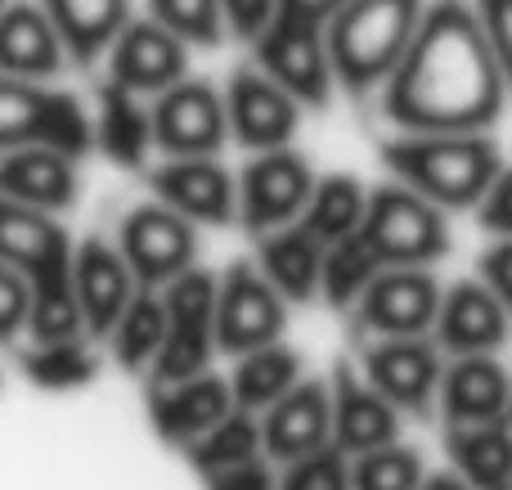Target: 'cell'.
I'll list each match as a JSON object with an SVG mask.
<instances>
[{
  "mask_svg": "<svg viewBox=\"0 0 512 490\" xmlns=\"http://www.w3.org/2000/svg\"><path fill=\"white\" fill-rule=\"evenodd\" d=\"M418 482H423V459L400 441L364 450L351 464V490H418Z\"/></svg>",
  "mask_w": 512,
  "mask_h": 490,
  "instance_id": "obj_36",
  "label": "cell"
},
{
  "mask_svg": "<svg viewBox=\"0 0 512 490\" xmlns=\"http://www.w3.org/2000/svg\"><path fill=\"white\" fill-rule=\"evenodd\" d=\"M360 324L378 338H409L427 333L441 306V284L427 266H382L355 297Z\"/></svg>",
  "mask_w": 512,
  "mask_h": 490,
  "instance_id": "obj_12",
  "label": "cell"
},
{
  "mask_svg": "<svg viewBox=\"0 0 512 490\" xmlns=\"http://www.w3.org/2000/svg\"><path fill=\"white\" fill-rule=\"evenodd\" d=\"M364 203H369V189H364L351 171H333V176H324V180L315 176V189H310V198H306L297 221L328 248V243H337V239L360 230Z\"/></svg>",
  "mask_w": 512,
  "mask_h": 490,
  "instance_id": "obj_30",
  "label": "cell"
},
{
  "mask_svg": "<svg viewBox=\"0 0 512 490\" xmlns=\"http://www.w3.org/2000/svg\"><path fill=\"white\" fill-rule=\"evenodd\" d=\"M319 266H324V243L301 221H288L279 230L261 234L256 270L279 288L283 302H310L319 293Z\"/></svg>",
  "mask_w": 512,
  "mask_h": 490,
  "instance_id": "obj_25",
  "label": "cell"
},
{
  "mask_svg": "<svg viewBox=\"0 0 512 490\" xmlns=\"http://www.w3.org/2000/svg\"><path fill=\"white\" fill-rule=\"evenodd\" d=\"M274 9H279V0H221L225 32L239 36V41H252V36L274 18Z\"/></svg>",
  "mask_w": 512,
  "mask_h": 490,
  "instance_id": "obj_43",
  "label": "cell"
},
{
  "mask_svg": "<svg viewBox=\"0 0 512 490\" xmlns=\"http://www.w3.org/2000/svg\"><path fill=\"white\" fill-rule=\"evenodd\" d=\"M441 347L427 333L409 338H378L364 347V383L378 387L396 410L423 414L441 387Z\"/></svg>",
  "mask_w": 512,
  "mask_h": 490,
  "instance_id": "obj_14",
  "label": "cell"
},
{
  "mask_svg": "<svg viewBox=\"0 0 512 490\" xmlns=\"http://www.w3.org/2000/svg\"><path fill=\"white\" fill-rule=\"evenodd\" d=\"M508 99L472 0H432L382 81V113L400 131H490Z\"/></svg>",
  "mask_w": 512,
  "mask_h": 490,
  "instance_id": "obj_1",
  "label": "cell"
},
{
  "mask_svg": "<svg viewBox=\"0 0 512 490\" xmlns=\"http://www.w3.org/2000/svg\"><path fill=\"white\" fill-rule=\"evenodd\" d=\"M27 306H32L27 275L0 261V342H14L27 329Z\"/></svg>",
  "mask_w": 512,
  "mask_h": 490,
  "instance_id": "obj_39",
  "label": "cell"
},
{
  "mask_svg": "<svg viewBox=\"0 0 512 490\" xmlns=\"http://www.w3.org/2000/svg\"><path fill=\"white\" fill-rule=\"evenodd\" d=\"M477 221L490 234H512V167H499V176L490 180L477 203Z\"/></svg>",
  "mask_w": 512,
  "mask_h": 490,
  "instance_id": "obj_41",
  "label": "cell"
},
{
  "mask_svg": "<svg viewBox=\"0 0 512 490\" xmlns=\"http://www.w3.org/2000/svg\"><path fill=\"white\" fill-rule=\"evenodd\" d=\"M382 158L400 185L418 189L436 207H477L504 167L486 131H400L382 144Z\"/></svg>",
  "mask_w": 512,
  "mask_h": 490,
  "instance_id": "obj_2",
  "label": "cell"
},
{
  "mask_svg": "<svg viewBox=\"0 0 512 490\" xmlns=\"http://www.w3.org/2000/svg\"><path fill=\"white\" fill-rule=\"evenodd\" d=\"M77 158L50 144H18L0 153V194L14 203L41 207V212H63L77 203Z\"/></svg>",
  "mask_w": 512,
  "mask_h": 490,
  "instance_id": "obj_20",
  "label": "cell"
},
{
  "mask_svg": "<svg viewBox=\"0 0 512 490\" xmlns=\"http://www.w3.org/2000/svg\"><path fill=\"white\" fill-rule=\"evenodd\" d=\"M301 383V356L283 342H265V347H252L239 356V369H234L230 396L239 410L261 414L265 405H274L288 387Z\"/></svg>",
  "mask_w": 512,
  "mask_h": 490,
  "instance_id": "obj_29",
  "label": "cell"
},
{
  "mask_svg": "<svg viewBox=\"0 0 512 490\" xmlns=\"http://www.w3.org/2000/svg\"><path fill=\"white\" fill-rule=\"evenodd\" d=\"M185 455L198 473H212V468H230V464H239V459H252V455H261V423H256V414L234 405L221 423H212L203 437L189 441Z\"/></svg>",
  "mask_w": 512,
  "mask_h": 490,
  "instance_id": "obj_33",
  "label": "cell"
},
{
  "mask_svg": "<svg viewBox=\"0 0 512 490\" xmlns=\"http://www.w3.org/2000/svg\"><path fill=\"white\" fill-rule=\"evenodd\" d=\"M158 203L176 207L194 225H230L239 212V180L216 153L207 158H167L149 171Z\"/></svg>",
  "mask_w": 512,
  "mask_h": 490,
  "instance_id": "obj_13",
  "label": "cell"
},
{
  "mask_svg": "<svg viewBox=\"0 0 512 490\" xmlns=\"http://www.w3.org/2000/svg\"><path fill=\"white\" fill-rule=\"evenodd\" d=\"M167 333V311H162L158 288H135V297L126 302V311L117 315V324L108 329L113 356L122 369H144L162 347Z\"/></svg>",
  "mask_w": 512,
  "mask_h": 490,
  "instance_id": "obj_32",
  "label": "cell"
},
{
  "mask_svg": "<svg viewBox=\"0 0 512 490\" xmlns=\"http://www.w3.org/2000/svg\"><path fill=\"white\" fill-rule=\"evenodd\" d=\"M481 284L504 302L512 315V234H499V243L490 252H481Z\"/></svg>",
  "mask_w": 512,
  "mask_h": 490,
  "instance_id": "obj_42",
  "label": "cell"
},
{
  "mask_svg": "<svg viewBox=\"0 0 512 490\" xmlns=\"http://www.w3.org/2000/svg\"><path fill=\"white\" fill-rule=\"evenodd\" d=\"M360 239L369 243L378 266H432L450 252V225H445V207L391 180L373 189L364 203Z\"/></svg>",
  "mask_w": 512,
  "mask_h": 490,
  "instance_id": "obj_4",
  "label": "cell"
},
{
  "mask_svg": "<svg viewBox=\"0 0 512 490\" xmlns=\"http://www.w3.org/2000/svg\"><path fill=\"white\" fill-rule=\"evenodd\" d=\"M504 414H508V423H512V387H508V410Z\"/></svg>",
  "mask_w": 512,
  "mask_h": 490,
  "instance_id": "obj_46",
  "label": "cell"
},
{
  "mask_svg": "<svg viewBox=\"0 0 512 490\" xmlns=\"http://www.w3.org/2000/svg\"><path fill=\"white\" fill-rule=\"evenodd\" d=\"M18 144H50L72 158L90 153V113L72 90H54L45 81L5 77L0 72V153Z\"/></svg>",
  "mask_w": 512,
  "mask_h": 490,
  "instance_id": "obj_5",
  "label": "cell"
},
{
  "mask_svg": "<svg viewBox=\"0 0 512 490\" xmlns=\"http://www.w3.org/2000/svg\"><path fill=\"white\" fill-rule=\"evenodd\" d=\"M310 189H315V171H310V162L297 149H288V144L283 149H265L243 167L239 212L234 216L256 234L279 230V225L301 216Z\"/></svg>",
  "mask_w": 512,
  "mask_h": 490,
  "instance_id": "obj_11",
  "label": "cell"
},
{
  "mask_svg": "<svg viewBox=\"0 0 512 490\" xmlns=\"http://www.w3.org/2000/svg\"><path fill=\"white\" fill-rule=\"evenodd\" d=\"M180 77H189V45L153 18H126L108 45V81L135 95H158Z\"/></svg>",
  "mask_w": 512,
  "mask_h": 490,
  "instance_id": "obj_15",
  "label": "cell"
},
{
  "mask_svg": "<svg viewBox=\"0 0 512 490\" xmlns=\"http://www.w3.org/2000/svg\"><path fill=\"white\" fill-rule=\"evenodd\" d=\"M68 63L59 32L41 0H5L0 5V72L27 81H54Z\"/></svg>",
  "mask_w": 512,
  "mask_h": 490,
  "instance_id": "obj_22",
  "label": "cell"
},
{
  "mask_svg": "<svg viewBox=\"0 0 512 490\" xmlns=\"http://www.w3.org/2000/svg\"><path fill=\"white\" fill-rule=\"evenodd\" d=\"M90 135L117 167H144V158L153 153V122L144 95L117 86V81H104L99 108L90 117Z\"/></svg>",
  "mask_w": 512,
  "mask_h": 490,
  "instance_id": "obj_26",
  "label": "cell"
},
{
  "mask_svg": "<svg viewBox=\"0 0 512 490\" xmlns=\"http://www.w3.org/2000/svg\"><path fill=\"white\" fill-rule=\"evenodd\" d=\"M342 0H279L283 14H297V18H310V23H324Z\"/></svg>",
  "mask_w": 512,
  "mask_h": 490,
  "instance_id": "obj_44",
  "label": "cell"
},
{
  "mask_svg": "<svg viewBox=\"0 0 512 490\" xmlns=\"http://www.w3.org/2000/svg\"><path fill=\"white\" fill-rule=\"evenodd\" d=\"M23 374H27V383L45 387V392H72V387L95 383L99 356L81 333H72V338L32 342V347L23 351Z\"/></svg>",
  "mask_w": 512,
  "mask_h": 490,
  "instance_id": "obj_31",
  "label": "cell"
},
{
  "mask_svg": "<svg viewBox=\"0 0 512 490\" xmlns=\"http://www.w3.org/2000/svg\"><path fill=\"white\" fill-rule=\"evenodd\" d=\"M234 410L230 383L216 374H194L180 378V383H162L149 392V419L153 432L171 446H189L194 437H203L212 423H221Z\"/></svg>",
  "mask_w": 512,
  "mask_h": 490,
  "instance_id": "obj_21",
  "label": "cell"
},
{
  "mask_svg": "<svg viewBox=\"0 0 512 490\" xmlns=\"http://www.w3.org/2000/svg\"><path fill=\"white\" fill-rule=\"evenodd\" d=\"M279 490H351V455L333 441L319 450L288 459V473L279 477Z\"/></svg>",
  "mask_w": 512,
  "mask_h": 490,
  "instance_id": "obj_37",
  "label": "cell"
},
{
  "mask_svg": "<svg viewBox=\"0 0 512 490\" xmlns=\"http://www.w3.org/2000/svg\"><path fill=\"white\" fill-rule=\"evenodd\" d=\"M158 297L167 311V333H162L158 356L149 360L153 387L203 374L216 351V279L207 270L189 266L185 275L167 279Z\"/></svg>",
  "mask_w": 512,
  "mask_h": 490,
  "instance_id": "obj_6",
  "label": "cell"
},
{
  "mask_svg": "<svg viewBox=\"0 0 512 490\" xmlns=\"http://www.w3.org/2000/svg\"><path fill=\"white\" fill-rule=\"evenodd\" d=\"M508 320L512 315L504 311V302L481 279H459L450 293H441V306H436V347L454 356H486L504 347Z\"/></svg>",
  "mask_w": 512,
  "mask_h": 490,
  "instance_id": "obj_18",
  "label": "cell"
},
{
  "mask_svg": "<svg viewBox=\"0 0 512 490\" xmlns=\"http://www.w3.org/2000/svg\"><path fill=\"white\" fill-rule=\"evenodd\" d=\"M378 257L369 252V243L360 239V230L346 234V239L328 243L324 248V266H319V293L333 306H351L364 293L373 275H378Z\"/></svg>",
  "mask_w": 512,
  "mask_h": 490,
  "instance_id": "obj_34",
  "label": "cell"
},
{
  "mask_svg": "<svg viewBox=\"0 0 512 490\" xmlns=\"http://www.w3.org/2000/svg\"><path fill=\"white\" fill-rule=\"evenodd\" d=\"M149 18L167 27L171 36H180L189 50L194 45L212 50V45H221L230 36L225 32L221 0H149Z\"/></svg>",
  "mask_w": 512,
  "mask_h": 490,
  "instance_id": "obj_35",
  "label": "cell"
},
{
  "mask_svg": "<svg viewBox=\"0 0 512 490\" xmlns=\"http://www.w3.org/2000/svg\"><path fill=\"white\" fill-rule=\"evenodd\" d=\"M427 0H342L324 18L333 81L346 95H373L400 63Z\"/></svg>",
  "mask_w": 512,
  "mask_h": 490,
  "instance_id": "obj_3",
  "label": "cell"
},
{
  "mask_svg": "<svg viewBox=\"0 0 512 490\" xmlns=\"http://www.w3.org/2000/svg\"><path fill=\"white\" fill-rule=\"evenodd\" d=\"M0 5H5V0H0Z\"/></svg>",
  "mask_w": 512,
  "mask_h": 490,
  "instance_id": "obj_47",
  "label": "cell"
},
{
  "mask_svg": "<svg viewBox=\"0 0 512 490\" xmlns=\"http://www.w3.org/2000/svg\"><path fill=\"white\" fill-rule=\"evenodd\" d=\"M207 490H279V477L270 473L265 455H252V459H239L230 468H212L203 473Z\"/></svg>",
  "mask_w": 512,
  "mask_h": 490,
  "instance_id": "obj_40",
  "label": "cell"
},
{
  "mask_svg": "<svg viewBox=\"0 0 512 490\" xmlns=\"http://www.w3.org/2000/svg\"><path fill=\"white\" fill-rule=\"evenodd\" d=\"M333 446L346 455H364V450H378L400 441V410L378 392V387L360 383L346 365H337L333 378Z\"/></svg>",
  "mask_w": 512,
  "mask_h": 490,
  "instance_id": "obj_23",
  "label": "cell"
},
{
  "mask_svg": "<svg viewBox=\"0 0 512 490\" xmlns=\"http://www.w3.org/2000/svg\"><path fill=\"white\" fill-rule=\"evenodd\" d=\"M225 122H230V135L252 153L265 149H283L292 144L301 122V104L288 95L283 86H274L261 68H239L230 77V90H225Z\"/></svg>",
  "mask_w": 512,
  "mask_h": 490,
  "instance_id": "obj_16",
  "label": "cell"
},
{
  "mask_svg": "<svg viewBox=\"0 0 512 490\" xmlns=\"http://www.w3.org/2000/svg\"><path fill=\"white\" fill-rule=\"evenodd\" d=\"M283 324H288V302L252 261H239L225 270V279H216V347L221 351L243 356L252 347L279 342Z\"/></svg>",
  "mask_w": 512,
  "mask_h": 490,
  "instance_id": "obj_10",
  "label": "cell"
},
{
  "mask_svg": "<svg viewBox=\"0 0 512 490\" xmlns=\"http://www.w3.org/2000/svg\"><path fill=\"white\" fill-rule=\"evenodd\" d=\"M508 369L499 365L495 356H459L450 369H441V410L450 428H463V423H486V419H504L508 410Z\"/></svg>",
  "mask_w": 512,
  "mask_h": 490,
  "instance_id": "obj_24",
  "label": "cell"
},
{
  "mask_svg": "<svg viewBox=\"0 0 512 490\" xmlns=\"http://www.w3.org/2000/svg\"><path fill=\"white\" fill-rule=\"evenodd\" d=\"M472 9H477V23L486 32L499 72H504V81L512 90V0H472Z\"/></svg>",
  "mask_w": 512,
  "mask_h": 490,
  "instance_id": "obj_38",
  "label": "cell"
},
{
  "mask_svg": "<svg viewBox=\"0 0 512 490\" xmlns=\"http://www.w3.org/2000/svg\"><path fill=\"white\" fill-rule=\"evenodd\" d=\"M153 122V149L167 158H207L221 153L230 140V122H225V95L212 81L180 77L176 86L158 90L149 104Z\"/></svg>",
  "mask_w": 512,
  "mask_h": 490,
  "instance_id": "obj_8",
  "label": "cell"
},
{
  "mask_svg": "<svg viewBox=\"0 0 512 490\" xmlns=\"http://www.w3.org/2000/svg\"><path fill=\"white\" fill-rule=\"evenodd\" d=\"M72 63H95L131 18V0H41Z\"/></svg>",
  "mask_w": 512,
  "mask_h": 490,
  "instance_id": "obj_27",
  "label": "cell"
},
{
  "mask_svg": "<svg viewBox=\"0 0 512 490\" xmlns=\"http://www.w3.org/2000/svg\"><path fill=\"white\" fill-rule=\"evenodd\" d=\"M450 455L468 490H512V423L486 419L450 428Z\"/></svg>",
  "mask_w": 512,
  "mask_h": 490,
  "instance_id": "obj_28",
  "label": "cell"
},
{
  "mask_svg": "<svg viewBox=\"0 0 512 490\" xmlns=\"http://www.w3.org/2000/svg\"><path fill=\"white\" fill-rule=\"evenodd\" d=\"M252 63L283 86L301 108H328L337 81H333V63H328V45H324V23L310 18L283 14L274 9V18L252 36Z\"/></svg>",
  "mask_w": 512,
  "mask_h": 490,
  "instance_id": "obj_7",
  "label": "cell"
},
{
  "mask_svg": "<svg viewBox=\"0 0 512 490\" xmlns=\"http://www.w3.org/2000/svg\"><path fill=\"white\" fill-rule=\"evenodd\" d=\"M117 252L126 257L135 284L140 288H162L167 279L185 275L198 261V230L194 221L167 203H144L122 216L117 230Z\"/></svg>",
  "mask_w": 512,
  "mask_h": 490,
  "instance_id": "obj_9",
  "label": "cell"
},
{
  "mask_svg": "<svg viewBox=\"0 0 512 490\" xmlns=\"http://www.w3.org/2000/svg\"><path fill=\"white\" fill-rule=\"evenodd\" d=\"M261 455L288 459L306 455V450H319L333 441V401H328L324 383H297L279 396L274 405L261 410Z\"/></svg>",
  "mask_w": 512,
  "mask_h": 490,
  "instance_id": "obj_19",
  "label": "cell"
},
{
  "mask_svg": "<svg viewBox=\"0 0 512 490\" xmlns=\"http://www.w3.org/2000/svg\"><path fill=\"white\" fill-rule=\"evenodd\" d=\"M418 490H468V482H463L459 473H423V482H418Z\"/></svg>",
  "mask_w": 512,
  "mask_h": 490,
  "instance_id": "obj_45",
  "label": "cell"
},
{
  "mask_svg": "<svg viewBox=\"0 0 512 490\" xmlns=\"http://www.w3.org/2000/svg\"><path fill=\"white\" fill-rule=\"evenodd\" d=\"M135 288L140 284H135L131 266H126V257L113 243L86 239L72 248V297H77V311H81V329L90 338H108V329L126 311Z\"/></svg>",
  "mask_w": 512,
  "mask_h": 490,
  "instance_id": "obj_17",
  "label": "cell"
}]
</instances>
